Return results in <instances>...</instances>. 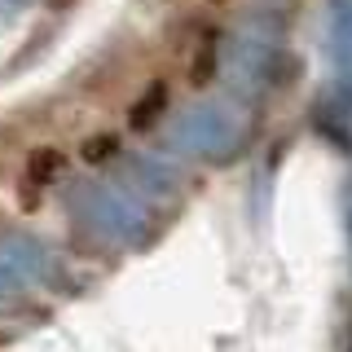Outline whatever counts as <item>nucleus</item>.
<instances>
[{
  "label": "nucleus",
  "mask_w": 352,
  "mask_h": 352,
  "mask_svg": "<svg viewBox=\"0 0 352 352\" xmlns=\"http://www.w3.org/2000/svg\"><path fill=\"white\" fill-rule=\"evenodd\" d=\"M216 71H220V36H216L212 27H203V31H198V40H194V53H190V84L194 88L212 84Z\"/></svg>",
  "instance_id": "obj_1"
},
{
  "label": "nucleus",
  "mask_w": 352,
  "mask_h": 352,
  "mask_svg": "<svg viewBox=\"0 0 352 352\" xmlns=\"http://www.w3.org/2000/svg\"><path fill=\"white\" fill-rule=\"evenodd\" d=\"M163 110H168V84L154 80L146 93L132 102V110H128V128H132V132H150V128L163 119Z\"/></svg>",
  "instance_id": "obj_2"
},
{
  "label": "nucleus",
  "mask_w": 352,
  "mask_h": 352,
  "mask_svg": "<svg viewBox=\"0 0 352 352\" xmlns=\"http://www.w3.org/2000/svg\"><path fill=\"white\" fill-rule=\"evenodd\" d=\"M66 176V154L58 146H40L27 154V181L36 185V190H44V185H58Z\"/></svg>",
  "instance_id": "obj_3"
},
{
  "label": "nucleus",
  "mask_w": 352,
  "mask_h": 352,
  "mask_svg": "<svg viewBox=\"0 0 352 352\" xmlns=\"http://www.w3.org/2000/svg\"><path fill=\"white\" fill-rule=\"evenodd\" d=\"M119 154V137H110V132H97V137H88L80 146V159L84 163H106Z\"/></svg>",
  "instance_id": "obj_4"
}]
</instances>
